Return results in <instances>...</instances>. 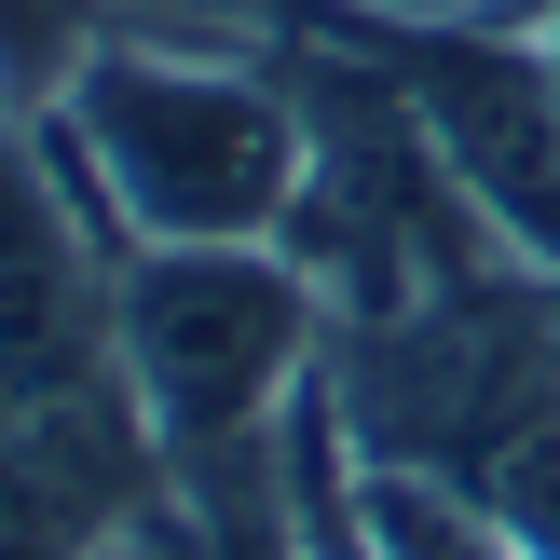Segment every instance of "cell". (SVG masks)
I'll return each mask as SVG.
<instances>
[{
	"label": "cell",
	"instance_id": "3957f363",
	"mask_svg": "<svg viewBox=\"0 0 560 560\" xmlns=\"http://www.w3.org/2000/svg\"><path fill=\"white\" fill-rule=\"evenodd\" d=\"M109 370H124L109 355V233L55 178L42 124L0 109V424H27Z\"/></svg>",
	"mask_w": 560,
	"mask_h": 560
},
{
	"label": "cell",
	"instance_id": "8992f818",
	"mask_svg": "<svg viewBox=\"0 0 560 560\" xmlns=\"http://www.w3.org/2000/svg\"><path fill=\"white\" fill-rule=\"evenodd\" d=\"M124 27H137V0H0V109L42 124Z\"/></svg>",
	"mask_w": 560,
	"mask_h": 560
},
{
	"label": "cell",
	"instance_id": "6da1fadb",
	"mask_svg": "<svg viewBox=\"0 0 560 560\" xmlns=\"http://www.w3.org/2000/svg\"><path fill=\"white\" fill-rule=\"evenodd\" d=\"M42 151L109 246H273L315 178L301 82L206 42H109L42 109Z\"/></svg>",
	"mask_w": 560,
	"mask_h": 560
},
{
	"label": "cell",
	"instance_id": "52a82bcc",
	"mask_svg": "<svg viewBox=\"0 0 560 560\" xmlns=\"http://www.w3.org/2000/svg\"><path fill=\"white\" fill-rule=\"evenodd\" d=\"M547 55H560V14H547Z\"/></svg>",
	"mask_w": 560,
	"mask_h": 560
},
{
	"label": "cell",
	"instance_id": "277c9868",
	"mask_svg": "<svg viewBox=\"0 0 560 560\" xmlns=\"http://www.w3.org/2000/svg\"><path fill=\"white\" fill-rule=\"evenodd\" d=\"M96 560H288V452L219 465V479H164Z\"/></svg>",
	"mask_w": 560,
	"mask_h": 560
},
{
	"label": "cell",
	"instance_id": "5b68a950",
	"mask_svg": "<svg viewBox=\"0 0 560 560\" xmlns=\"http://www.w3.org/2000/svg\"><path fill=\"white\" fill-rule=\"evenodd\" d=\"M355 506H370V547L383 560H520L506 506L452 465H370L355 452Z\"/></svg>",
	"mask_w": 560,
	"mask_h": 560
},
{
	"label": "cell",
	"instance_id": "7a4b0ae2",
	"mask_svg": "<svg viewBox=\"0 0 560 560\" xmlns=\"http://www.w3.org/2000/svg\"><path fill=\"white\" fill-rule=\"evenodd\" d=\"M328 288L288 246H109V355L164 479L288 452L301 383L328 370Z\"/></svg>",
	"mask_w": 560,
	"mask_h": 560
}]
</instances>
